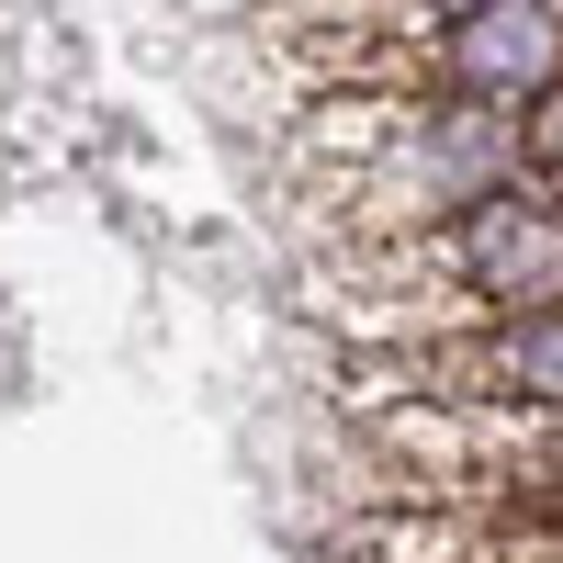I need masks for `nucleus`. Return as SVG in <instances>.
<instances>
[{
  "instance_id": "nucleus-3",
  "label": "nucleus",
  "mask_w": 563,
  "mask_h": 563,
  "mask_svg": "<svg viewBox=\"0 0 563 563\" xmlns=\"http://www.w3.org/2000/svg\"><path fill=\"white\" fill-rule=\"evenodd\" d=\"M519 496L563 507V417H530V451H519Z\"/></svg>"
},
{
  "instance_id": "nucleus-1",
  "label": "nucleus",
  "mask_w": 563,
  "mask_h": 563,
  "mask_svg": "<svg viewBox=\"0 0 563 563\" xmlns=\"http://www.w3.org/2000/svg\"><path fill=\"white\" fill-rule=\"evenodd\" d=\"M372 271H384L395 294L440 282V294L474 305V316L563 305V203L519 169V180H496V192L451 203L440 225H417V238H384V249H372Z\"/></svg>"
},
{
  "instance_id": "nucleus-4",
  "label": "nucleus",
  "mask_w": 563,
  "mask_h": 563,
  "mask_svg": "<svg viewBox=\"0 0 563 563\" xmlns=\"http://www.w3.org/2000/svg\"><path fill=\"white\" fill-rule=\"evenodd\" d=\"M552 12H563V0H552Z\"/></svg>"
},
{
  "instance_id": "nucleus-2",
  "label": "nucleus",
  "mask_w": 563,
  "mask_h": 563,
  "mask_svg": "<svg viewBox=\"0 0 563 563\" xmlns=\"http://www.w3.org/2000/svg\"><path fill=\"white\" fill-rule=\"evenodd\" d=\"M417 79L451 90V102H485V113H530L563 79V12L552 0H485V12L429 34V68Z\"/></svg>"
}]
</instances>
